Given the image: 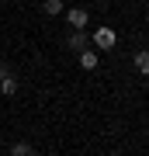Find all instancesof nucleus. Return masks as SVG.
<instances>
[{
	"label": "nucleus",
	"mask_w": 149,
	"mask_h": 156,
	"mask_svg": "<svg viewBox=\"0 0 149 156\" xmlns=\"http://www.w3.org/2000/svg\"><path fill=\"white\" fill-rule=\"evenodd\" d=\"M69 49L73 52H83V49H87V35H83V31H73L69 35Z\"/></svg>",
	"instance_id": "6"
},
{
	"label": "nucleus",
	"mask_w": 149,
	"mask_h": 156,
	"mask_svg": "<svg viewBox=\"0 0 149 156\" xmlns=\"http://www.w3.org/2000/svg\"><path fill=\"white\" fill-rule=\"evenodd\" d=\"M66 21H69L73 31H83V28L90 24V14L83 11V7H69V11H66Z\"/></svg>",
	"instance_id": "2"
},
{
	"label": "nucleus",
	"mask_w": 149,
	"mask_h": 156,
	"mask_svg": "<svg viewBox=\"0 0 149 156\" xmlns=\"http://www.w3.org/2000/svg\"><path fill=\"white\" fill-rule=\"evenodd\" d=\"M80 66L87 69V73L97 69V66H101V56H97V52H90V49H83V52H80Z\"/></svg>",
	"instance_id": "4"
},
{
	"label": "nucleus",
	"mask_w": 149,
	"mask_h": 156,
	"mask_svg": "<svg viewBox=\"0 0 149 156\" xmlns=\"http://www.w3.org/2000/svg\"><path fill=\"white\" fill-rule=\"evenodd\" d=\"M11 156H31V142H14L11 146Z\"/></svg>",
	"instance_id": "8"
},
{
	"label": "nucleus",
	"mask_w": 149,
	"mask_h": 156,
	"mask_svg": "<svg viewBox=\"0 0 149 156\" xmlns=\"http://www.w3.org/2000/svg\"><path fill=\"white\" fill-rule=\"evenodd\" d=\"M94 45H97L101 52H111V49L118 45V31L111 28V24H101V28L94 31Z\"/></svg>",
	"instance_id": "1"
},
{
	"label": "nucleus",
	"mask_w": 149,
	"mask_h": 156,
	"mask_svg": "<svg viewBox=\"0 0 149 156\" xmlns=\"http://www.w3.org/2000/svg\"><path fill=\"white\" fill-rule=\"evenodd\" d=\"M0 94H4V97H14L17 94V80H14V73L7 66H0Z\"/></svg>",
	"instance_id": "3"
},
{
	"label": "nucleus",
	"mask_w": 149,
	"mask_h": 156,
	"mask_svg": "<svg viewBox=\"0 0 149 156\" xmlns=\"http://www.w3.org/2000/svg\"><path fill=\"white\" fill-rule=\"evenodd\" d=\"M132 62H135V69H139V73H142V76H149V52H146V49H139Z\"/></svg>",
	"instance_id": "5"
},
{
	"label": "nucleus",
	"mask_w": 149,
	"mask_h": 156,
	"mask_svg": "<svg viewBox=\"0 0 149 156\" xmlns=\"http://www.w3.org/2000/svg\"><path fill=\"white\" fill-rule=\"evenodd\" d=\"M42 11H45V14H52V17H55V14H62V0H45Z\"/></svg>",
	"instance_id": "7"
},
{
	"label": "nucleus",
	"mask_w": 149,
	"mask_h": 156,
	"mask_svg": "<svg viewBox=\"0 0 149 156\" xmlns=\"http://www.w3.org/2000/svg\"><path fill=\"white\" fill-rule=\"evenodd\" d=\"M97 4H108V0H97Z\"/></svg>",
	"instance_id": "9"
}]
</instances>
